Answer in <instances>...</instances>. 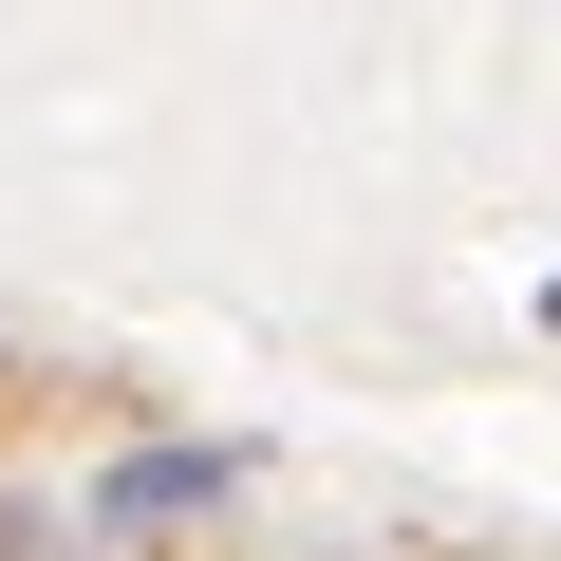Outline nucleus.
Here are the masks:
<instances>
[{
	"label": "nucleus",
	"mask_w": 561,
	"mask_h": 561,
	"mask_svg": "<svg viewBox=\"0 0 561 561\" xmlns=\"http://www.w3.org/2000/svg\"><path fill=\"white\" fill-rule=\"evenodd\" d=\"M243 486V449H131L113 486H94V524H187V505H225Z\"/></svg>",
	"instance_id": "f257e3e1"
},
{
	"label": "nucleus",
	"mask_w": 561,
	"mask_h": 561,
	"mask_svg": "<svg viewBox=\"0 0 561 561\" xmlns=\"http://www.w3.org/2000/svg\"><path fill=\"white\" fill-rule=\"evenodd\" d=\"M542 319H561V280H542Z\"/></svg>",
	"instance_id": "f03ea898"
}]
</instances>
